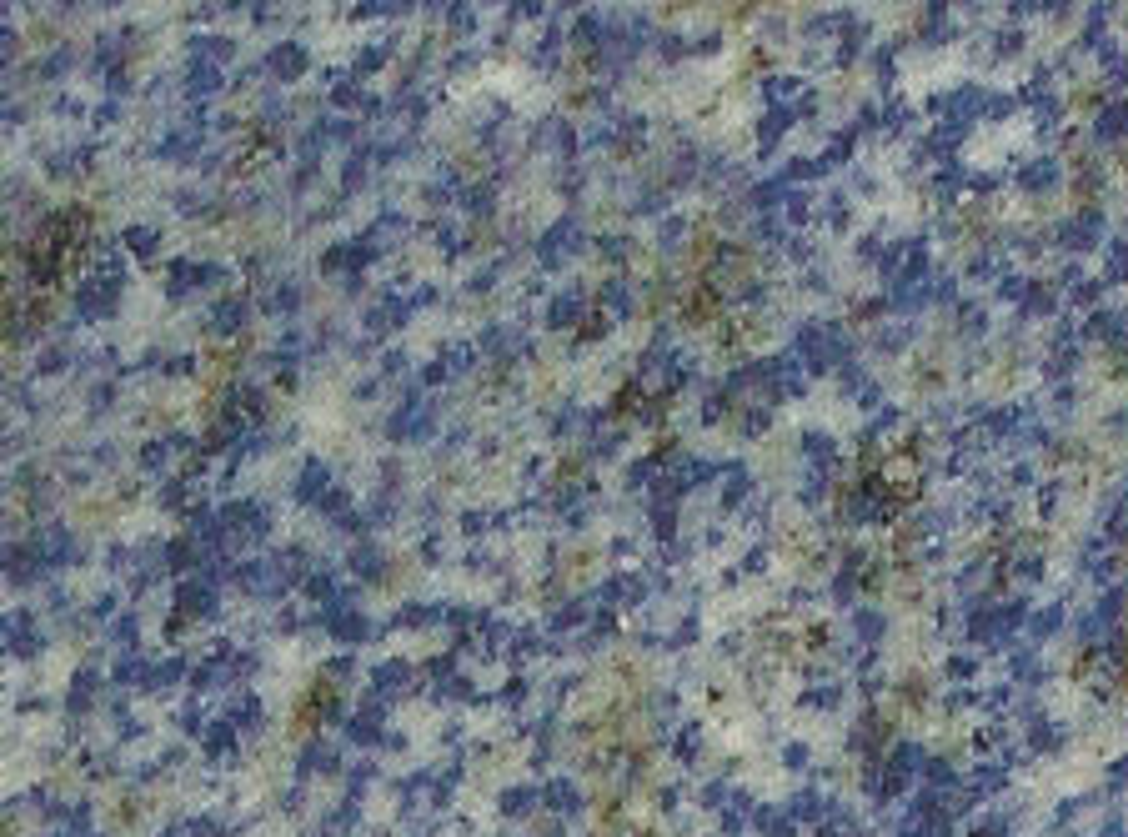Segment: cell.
I'll list each match as a JSON object with an SVG mask.
<instances>
[{
	"label": "cell",
	"mask_w": 1128,
	"mask_h": 837,
	"mask_svg": "<svg viewBox=\"0 0 1128 837\" xmlns=\"http://www.w3.org/2000/svg\"><path fill=\"white\" fill-rule=\"evenodd\" d=\"M246 321H251V301H246L241 291H226V296H216V301L206 306L201 331L216 336V341H236V336L246 331Z\"/></svg>",
	"instance_id": "1"
},
{
	"label": "cell",
	"mask_w": 1128,
	"mask_h": 837,
	"mask_svg": "<svg viewBox=\"0 0 1128 837\" xmlns=\"http://www.w3.org/2000/svg\"><path fill=\"white\" fill-rule=\"evenodd\" d=\"M261 71H266L271 81L291 86V81H301V76L311 71V51H306L301 41H276V46L261 56Z\"/></svg>",
	"instance_id": "2"
},
{
	"label": "cell",
	"mask_w": 1128,
	"mask_h": 837,
	"mask_svg": "<svg viewBox=\"0 0 1128 837\" xmlns=\"http://www.w3.org/2000/svg\"><path fill=\"white\" fill-rule=\"evenodd\" d=\"M221 91H226V66H211V61H186L181 96H186L191 106H201V101H211V96H221Z\"/></svg>",
	"instance_id": "3"
},
{
	"label": "cell",
	"mask_w": 1128,
	"mask_h": 837,
	"mask_svg": "<svg viewBox=\"0 0 1128 837\" xmlns=\"http://www.w3.org/2000/svg\"><path fill=\"white\" fill-rule=\"evenodd\" d=\"M296 502H306V507H321L326 502V492H331V467L326 462H301V472H296Z\"/></svg>",
	"instance_id": "4"
},
{
	"label": "cell",
	"mask_w": 1128,
	"mask_h": 837,
	"mask_svg": "<svg viewBox=\"0 0 1128 837\" xmlns=\"http://www.w3.org/2000/svg\"><path fill=\"white\" fill-rule=\"evenodd\" d=\"M306 306V286L296 281V276H281L276 286H271V296L261 301V311L266 316H276V321H286V316H296Z\"/></svg>",
	"instance_id": "5"
},
{
	"label": "cell",
	"mask_w": 1128,
	"mask_h": 837,
	"mask_svg": "<svg viewBox=\"0 0 1128 837\" xmlns=\"http://www.w3.org/2000/svg\"><path fill=\"white\" fill-rule=\"evenodd\" d=\"M582 316H587V296L582 291H562V296L547 301V326L552 331H572V326H582Z\"/></svg>",
	"instance_id": "6"
},
{
	"label": "cell",
	"mask_w": 1128,
	"mask_h": 837,
	"mask_svg": "<svg viewBox=\"0 0 1128 837\" xmlns=\"http://www.w3.org/2000/svg\"><path fill=\"white\" fill-rule=\"evenodd\" d=\"M462 216H472V221H487V216H497V181H467V191H462Z\"/></svg>",
	"instance_id": "7"
},
{
	"label": "cell",
	"mask_w": 1128,
	"mask_h": 837,
	"mask_svg": "<svg viewBox=\"0 0 1128 837\" xmlns=\"http://www.w3.org/2000/svg\"><path fill=\"white\" fill-rule=\"evenodd\" d=\"M116 241H121V251L136 256V261H156V256H161V231H156V226H126Z\"/></svg>",
	"instance_id": "8"
},
{
	"label": "cell",
	"mask_w": 1128,
	"mask_h": 837,
	"mask_svg": "<svg viewBox=\"0 0 1128 837\" xmlns=\"http://www.w3.org/2000/svg\"><path fill=\"white\" fill-rule=\"evenodd\" d=\"M76 61H81V51H76V46H51V51L36 61V71H41V81H61V76H71V71H76Z\"/></svg>",
	"instance_id": "9"
},
{
	"label": "cell",
	"mask_w": 1128,
	"mask_h": 837,
	"mask_svg": "<svg viewBox=\"0 0 1128 837\" xmlns=\"http://www.w3.org/2000/svg\"><path fill=\"white\" fill-rule=\"evenodd\" d=\"M477 361H482V346H477V341H452V346L442 351L447 376H467V371H477Z\"/></svg>",
	"instance_id": "10"
},
{
	"label": "cell",
	"mask_w": 1128,
	"mask_h": 837,
	"mask_svg": "<svg viewBox=\"0 0 1128 837\" xmlns=\"http://www.w3.org/2000/svg\"><path fill=\"white\" fill-rule=\"evenodd\" d=\"M387 61H392V46H387V41H382V46H356V56H351V76H356V81H366V76L382 71Z\"/></svg>",
	"instance_id": "11"
},
{
	"label": "cell",
	"mask_w": 1128,
	"mask_h": 837,
	"mask_svg": "<svg viewBox=\"0 0 1128 837\" xmlns=\"http://www.w3.org/2000/svg\"><path fill=\"white\" fill-rule=\"evenodd\" d=\"M71 361H76V351H71L66 341H46V346L36 351V371H41V376H56V371H66Z\"/></svg>",
	"instance_id": "12"
},
{
	"label": "cell",
	"mask_w": 1128,
	"mask_h": 837,
	"mask_svg": "<svg viewBox=\"0 0 1128 837\" xmlns=\"http://www.w3.org/2000/svg\"><path fill=\"white\" fill-rule=\"evenodd\" d=\"M442 21H447V36H452V41L477 36V11H472V6H452V11H442Z\"/></svg>",
	"instance_id": "13"
},
{
	"label": "cell",
	"mask_w": 1128,
	"mask_h": 837,
	"mask_svg": "<svg viewBox=\"0 0 1128 837\" xmlns=\"http://www.w3.org/2000/svg\"><path fill=\"white\" fill-rule=\"evenodd\" d=\"M91 121H96V126H116V121H121V101H111V96H106V101L91 111Z\"/></svg>",
	"instance_id": "14"
},
{
	"label": "cell",
	"mask_w": 1128,
	"mask_h": 837,
	"mask_svg": "<svg viewBox=\"0 0 1128 837\" xmlns=\"http://www.w3.org/2000/svg\"><path fill=\"white\" fill-rule=\"evenodd\" d=\"M6 121H11V126H26V121H31L26 101H11V106H6Z\"/></svg>",
	"instance_id": "15"
}]
</instances>
